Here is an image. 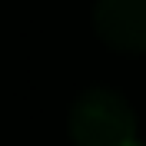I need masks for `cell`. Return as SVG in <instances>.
<instances>
[{
    "instance_id": "6da1fadb",
    "label": "cell",
    "mask_w": 146,
    "mask_h": 146,
    "mask_svg": "<svg viewBox=\"0 0 146 146\" xmlns=\"http://www.w3.org/2000/svg\"><path fill=\"white\" fill-rule=\"evenodd\" d=\"M73 146H139L136 113L113 90H86L70 110Z\"/></svg>"
},
{
    "instance_id": "7a4b0ae2",
    "label": "cell",
    "mask_w": 146,
    "mask_h": 146,
    "mask_svg": "<svg viewBox=\"0 0 146 146\" xmlns=\"http://www.w3.org/2000/svg\"><path fill=\"white\" fill-rule=\"evenodd\" d=\"M93 27L113 50L146 53V0H96Z\"/></svg>"
}]
</instances>
